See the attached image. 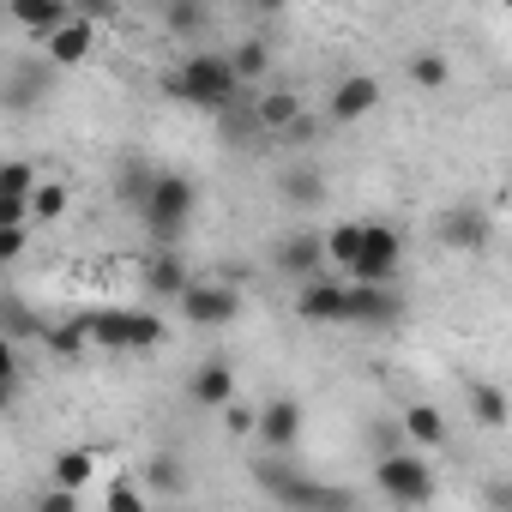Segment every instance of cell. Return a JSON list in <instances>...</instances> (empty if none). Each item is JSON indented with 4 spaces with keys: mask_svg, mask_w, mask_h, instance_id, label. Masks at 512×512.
<instances>
[{
    "mask_svg": "<svg viewBox=\"0 0 512 512\" xmlns=\"http://www.w3.org/2000/svg\"><path fill=\"white\" fill-rule=\"evenodd\" d=\"M260 488H266L284 512H356V494H350V488L314 482V476L290 470L284 458H266V464H260Z\"/></svg>",
    "mask_w": 512,
    "mask_h": 512,
    "instance_id": "1",
    "label": "cell"
},
{
    "mask_svg": "<svg viewBox=\"0 0 512 512\" xmlns=\"http://www.w3.org/2000/svg\"><path fill=\"white\" fill-rule=\"evenodd\" d=\"M169 91L175 97H187V103H199V109H229L235 97H241V79H235V67H229V55H211V49H193L181 67H175V79H169Z\"/></svg>",
    "mask_w": 512,
    "mask_h": 512,
    "instance_id": "2",
    "label": "cell"
},
{
    "mask_svg": "<svg viewBox=\"0 0 512 512\" xmlns=\"http://www.w3.org/2000/svg\"><path fill=\"white\" fill-rule=\"evenodd\" d=\"M193 181L187 175H175V169H163V181H157V193L145 199V211H139V223H145V235L157 241V247H175L181 241V229L193 223Z\"/></svg>",
    "mask_w": 512,
    "mask_h": 512,
    "instance_id": "3",
    "label": "cell"
},
{
    "mask_svg": "<svg viewBox=\"0 0 512 512\" xmlns=\"http://www.w3.org/2000/svg\"><path fill=\"white\" fill-rule=\"evenodd\" d=\"M85 338L103 350H145V344H163V320L139 308H97L85 314Z\"/></svg>",
    "mask_w": 512,
    "mask_h": 512,
    "instance_id": "4",
    "label": "cell"
},
{
    "mask_svg": "<svg viewBox=\"0 0 512 512\" xmlns=\"http://www.w3.org/2000/svg\"><path fill=\"white\" fill-rule=\"evenodd\" d=\"M374 482L386 488V500L398 506H428L434 500V464L422 452H392V458H374Z\"/></svg>",
    "mask_w": 512,
    "mask_h": 512,
    "instance_id": "5",
    "label": "cell"
},
{
    "mask_svg": "<svg viewBox=\"0 0 512 512\" xmlns=\"http://www.w3.org/2000/svg\"><path fill=\"white\" fill-rule=\"evenodd\" d=\"M398 260H404V235H398V229H386V223H368V241H362V260H356L350 284L392 290V278H398Z\"/></svg>",
    "mask_w": 512,
    "mask_h": 512,
    "instance_id": "6",
    "label": "cell"
},
{
    "mask_svg": "<svg viewBox=\"0 0 512 512\" xmlns=\"http://www.w3.org/2000/svg\"><path fill=\"white\" fill-rule=\"evenodd\" d=\"M434 235H440V247H452V253H476V247H488L494 217H488L476 199H458V205H446V211H440Z\"/></svg>",
    "mask_w": 512,
    "mask_h": 512,
    "instance_id": "7",
    "label": "cell"
},
{
    "mask_svg": "<svg viewBox=\"0 0 512 512\" xmlns=\"http://www.w3.org/2000/svg\"><path fill=\"white\" fill-rule=\"evenodd\" d=\"M181 320H187V326H205V332L235 326V320H241V290H229V284H193V290L181 296Z\"/></svg>",
    "mask_w": 512,
    "mask_h": 512,
    "instance_id": "8",
    "label": "cell"
},
{
    "mask_svg": "<svg viewBox=\"0 0 512 512\" xmlns=\"http://www.w3.org/2000/svg\"><path fill=\"white\" fill-rule=\"evenodd\" d=\"M302 320H314V326H356V284H338V278L302 284Z\"/></svg>",
    "mask_w": 512,
    "mask_h": 512,
    "instance_id": "9",
    "label": "cell"
},
{
    "mask_svg": "<svg viewBox=\"0 0 512 512\" xmlns=\"http://www.w3.org/2000/svg\"><path fill=\"white\" fill-rule=\"evenodd\" d=\"M272 266H278L284 278H296V284H314L320 266H326V235H308V229L284 235V241L272 247Z\"/></svg>",
    "mask_w": 512,
    "mask_h": 512,
    "instance_id": "10",
    "label": "cell"
},
{
    "mask_svg": "<svg viewBox=\"0 0 512 512\" xmlns=\"http://www.w3.org/2000/svg\"><path fill=\"white\" fill-rule=\"evenodd\" d=\"M260 440L272 458H284V452H296V440H302V404L296 398H266L260 404Z\"/></svg>",
    "mask_w": 512,
    "mask_h": 512,
    "instance_id": "11",
    "label": "cell"
},
{
    "mask_svg": "<svg viewBox=\"0 0 512 512\" xmlns=\"http://www.w3.org/2000/svg\"><path fill=\"white\" fill-rule=\"evenodd\" d=\"M380 79L374 73H344L338 85H332V97H326V115L332 121H362V115H374L380 109Z\"/></svg>",
    "mask_w": 512,
    "mask_h": 512,
    "instance_id": "12",
    "label": "cell"
},
{
    "mask_svg": "<svg viewBox=\"0 0 512 512\" xmlns=\"http://www.w3.org/2000/svg\"><path fill=\"white\" fill-rule=\"evenodd\" d=\"M193 290V272L175 247H151V260H145V296H163V302H181Z\"/></svg>",
    "mask_w": 512,
    "mask_h": 512,
    "instance_id": "13",
    "label": "cell"
},
{
    "mask_svg": "<svg viewBox=\"0 0 512 512\" xmlns=\"http://www.w3.org/2000/svg\"><path fill=\"white\" fill-rule=\"evenodd\" d=\"M187 398H193V404H205V410L235 404V368H229L223 356L199 362V368H193V380H187Z\"/></svg>",
    "mask_w": 512,
    "mask_h": 512,
    "instance_id": "14",
    "label": "cell"
},
{
    "mask_svg": "<svg viewBox=\"0 0 512 512\" xmlns=\"http://www.w3.org/2000/svg\"><path fill=\"white\" fill-rule=\"evenodd\" d=\"M91 49H97V25H91L85 13H79L73 25H61V31H55V37L43 43V55H49V67H79V61H85Z\"/></svg>",
    "mask_w": 512,
    "mask_h": 512,
    "instance_id": "15",
    "label": "cell"
},
{
    "mask_svg": "<svg viewBox=\"0 0 512 512\" xmlns=\"http://www.w3.org/2000/svg\"><path fill=\"white\" fill-rule=\"evenodd\" d=\"M85 482H97V452H91V446H67V452L49 458V488L79 494Z\"/></svg>",
    "mask_w": 512,
    "mask_h": 512,
    "instance_id": "16",
    "label": "cell"
},
{
    "mask_svg": "<svg viewBox=\"0 0 512 512\" xmlns=\"http://www.w3.org/2000/svg\"><path fill=\"white\" fill-rule=\"evenodd\" d=\"M49 55H37V61H25V67H13L7 73V109H31L37 97H49Z\"/></svg>",
    "mask_w": 512,
    "mask_h": 512,
    "instance_id": "17",
    "label": "cell"
},
{
    "mask_svg": "<svg viewBox=\"0 0 512 512\" xmlns=\"http://www.w3.org/2000/svg\"><path fill=\"white\" fill-rule=\"evenodd\" d=\"M157 181H163V169H151L145 157H121V169H115V193L133 211H145V199L157 193Z\"/></svg>",
    "mask_w": 512,
    "mask_h": 512,
    "instance_id": "18",
    "label": "cell"
},
{
    "mask_svg": "<svg viewBox=\"0 0 512 512\" xmlns=\"http://www.w3.org/2000/svg\"><path fill=\"white\" fill-rule=\"evenodd\" d=\"M13 19H19V25H31V31L49 43V37H55L61 25H73L79 13L67 7V0H13Z\"/></svg>",
    "mask_w": 512,
    "mask_h": 512,
    "instance_id": "19",
    "label": "cell"
},
{
    "mask_svg": "<svg viewBox=\"0 0 512 512\" xmlns=\"http://www.w3.org/2000/svg\"><path fill=\"white\" fill-rule=\"evenodd\" d=\"M398 428H404V440H410L416 452H428V446L440 452V446H446V416H440L434 404H410V410L398 416Z\"/></svg>",
    "mask_w": 512,
    "mask_h": 512,
    "instance_id": "20",
    "label": "cell"
},
{
    "mask_svg": "<svg viewBox=\"0 0 512 512\" xmlns=\"http://www.w3.org/2000/svg\"><path fill=\"white\" fill-rule=\"evenodd\" d=\"M470 416H476V428H506V416H512V404H506V386H494V380H476V386H470Z\"/></svg>",
    "mask_w": 512,
    "mask_h": 512,
    "instance_id": "21",
    "label": "cell"
},
{
    "mask_svg": "<svg viewBox=\"0 0 512 512\" xmlns=\"http://www.w3.org/2000/svg\"><path fill=\"white\" fill-rule=\"evenodd\" d=\"M139 488H145V494H181V488H187V464H181L175 452H157V458H145Z\"/></svg>",
    "mask_w": 512,
    "mask_h": 512,
    "instance_id": "22",
    "label": "cell"
},
{
    "mask_svg": "<svg viewBox=\"0 0 512 512\" xmlns=\"http://www.w3.org/2000/svg\"><path fill=\"white\" fill-rule=\"evenodd\" d=\"M362 241H368V223H338V229L326 235V260H332L338 272H356V260H362Z\"/></svg>",
    "mask_w": 512,
    "mask_h": 512,
    "instance_id": "23",
    "label": "cell"
},
{
    "mask_svg": "<svg viewBox=\"0 0 512 512\" xmlns=\"http://www.w3.org/2000/svg\"><path fill=\"white\" fill-rule=\"evenodd\" d=\"M37 187H43V181H37V169H31L25 157H13L7 169H0V205H31Z\"/></svg>",
    "mask_w": 512,
    "mask_h": 512,
    "instance_id": "24",
    "label": "cell"
},
{
    "mask_svg": "<svg viewBox=\"0 0 512 512\" xmlns=\"http://www.w3.org/2000/svg\"><path fill=\"white\" fill-rule=\"evenodd\" d=\"M392 320H398V296L356 284V326H392Z\"/></svg>",
    "mask_w": 512,
    "mask_h": 512,
    "instance_id": "25",
    "label": "cell"
},
{
    "mask_svg": "<svg viewBox=\"0 0 512 512\" xmlns=\"http://www.w3.org/2000/svg\"><path fill=\"white\" fill-rule=\"evenodd\" d=\"M229 67H235V79H241V85H253V79H266L272 49H266L260 37H247V43H235V49H229Z\"/></svg>",
    "mask_w": 512,
    "mask_h": 512,
    "instance_id": "26",
    "label": "cell"
},
{
    "mask_svg": "<svg viewBox=\"0 0 512 512\" xmlns=\"http://www.w3.org/2000/svg\"><path fill=\"white\" fill-rule=\"evenodd\" d=\"M296 121H302V97H296V91H272V97H260V127L290 133Z\"/></svg>",
    "mask_w": 512,
    "mask_h": 512,
    "instance_id": "27",
    "label": "cell"
},
{
    "mask_svg": "<svg viewBox=\"0 0 512 512\" xmlns=\"http://www.w3.org/2000/svg\"><path fill=\"white\" fill-rule=\"evenodd\" d=\"M278 187H284L290 205H320V199H326V175H320V169H284Z\"/></svg>",
    "mask_w": 512,
    "mask_h": 512,
    "instance_id": "28",
    "label": "cell"
},
{
    "mask_svg": "<svg viewBox=\"0 0 512 512\" xmlns=\"http://www.w3.org/2000/svg\"><path fill=\"white\" fill-rule=\"evenodd\" d=\"M446 79H452V67H446V55H440V49H416V55H410V85L440 91Z\"/></svg>",
    "mask_w": 512,
    "mask_h": 512,
    "instance_id": "29",
    "label": "cell"
},
{
    "mask_svg": "<svg viewBox=\"0 0 512 512\" xmlns=\"http://www.w3.org/2000/svg\"><path fill=\"white\" fill-rule=\"evenodd\" d=\"M67 205H73V193H67L61 181H43V187H37V199H31V217H37V223H55Z\"/></svg>",
    "mask_w": 512,
    "mask_h": 512,
    "instance_id": "30",
    "label": "cell"
},
{
    "mask_svg": "<svg viewBox=\"0 0 512 512\" xmlns=\"http://www.w3.org/2000/svg\"><path fill=\"white\" fill-rule=\"evenodd\" d=\"M43 338H49V350H55V356H79V350L91 344V338H85V320H67V326H49Z\"/></svg>",
    "mask_w": 512,
    "mask_h": 512,
    "instance_id": "31",
    "label": "cell"
},
{
    "mask_svg": "<svg viewBox=\"0 0 512 512\" xmlns=\"http://www.w3.org/2000/svg\"><path fill=\"white\" fill-rule=\"evenodd\" d=\"M205 7H199V0H181V7H163V25L169 31H205Z\"/></svg>",
    "mask_w": 512,
    "mask_h": 512,
    "instance_id": "32",
    "label": "cell"
},
{
    "mask_svg": "<svg viewBox=\"0 0 512 512\" xmlns=\"http://www.w3.org/2000/svg\"><path fill=\"white\" fill-rule=\"evenodd\" d=\"M223 428H229V434H260V410L235 398V404H223Z\"/></svg>",
    "mask_w": 512,
    "mask_h": 512,
    "instance_id": "33",
    "label": "cell"
},
{
    "mask_svg": "<svg viewBox=\"0 0 512 512\" xmlns=\"http://www.w3.org/2000/svg\"><path fill=\"white\" fill-rule=\"evenodd\" d=\"M109 512H145V488L139 482H109Z\"/></svg>",
    "mask_w": 512,
    "mask_h": 512,
    "instance_id": "34",
    "label": "cell"
},
{
    "mask_svg": "<svg viewBox=\"0 0 512 512\" xmlns=\"http://www.w3.org/2000/svg\"><path fill=\"white\" fill-rule=\"evenodd\" d=\"M482 506L488 512H512V470L494 476V482H482Z\"/></svg>",
    "mask_w": 512,
    "mask_h": 512,
    "instance_id": "35",
    "label": "cell"
},
{
    "mask_svg": "<svg viewBox=\"0 0 512 512\" xmlns=\"http://www.w3.org/2000/svg\"><path fill=\"white\" fill-rule=\"evenodd\" d=\"M37 512H79V506H73V494H67V488H49V494L37 500Z\"/></svg>",
    "mask_w": 512,
    "mask_h": 512,
    "instance_id": "36",
    "label": "cell"
},
{
    "mask_svg": "<svg viewBox=\"0 0 512 512\" xmlns=\"http://www.w3.org/2000/svg\"><path fill=\"white\" fill-rule=\"evenodd\" d=\"M25 253V229H0V260H19Z\"/></svg>",
    "mask_w": 512,
    "mask_h": 512,
    "instance_id": "37",
    "label": "cell"
}]
</instances>
